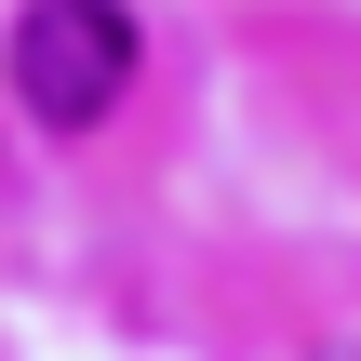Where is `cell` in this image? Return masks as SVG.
Here are the masks:
<instances>
[{"instance_id":"cell-1","label":"cell","mask_w":361,"mask_h":361,"mask_svg":"<svg viewBox=\"0 0 361 361\" xmlns=\"http://www.w3.org/2000/svg\"><path fill=\"white\" fill-rule=\"evenodd\" d=\"M0 67H13V107L40 134H94L134 94V13L121 0H27L13 40H0Z\"/></svg>"},{"instance_id":"cell-2","label":"cell","mask_w":361,"mask_h":361,"mask_svg":"<svg viewBox=\"0 0 361 361\" xmlns=\"http://www.w3.org/2000/svg\"><path fill=\"white\" fill-rule=\"evenodd\" d=\"M322 361H361V348H322Z\"/></svg>"}]
</instances>
